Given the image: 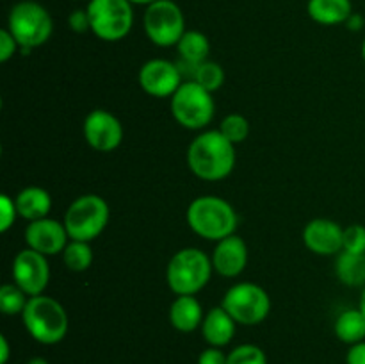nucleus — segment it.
<instances>
[{"instance_id":"f257e3e1","label":"nucleus","mask_w":365,"mask_h":364,"mask_svg":"<svg viewBox=\"0 0 365 364\" xmlns=\"http://www.w3.org/2000/svg\"><path fill=\"white\" fill-rule=\"evenodd\" d=\"M187 166L198 178L217 182L234 171L235 145L217 131H203L189 143Z\"/></svg>"},{"instance_id":"f03ea898","label":"nucleus","mask_w":365,"mask_h":364,"mask_svg":"<svg viewBox=\"0 0 365 364\" xmlns=\"http://www.w3.org/2000/svg\"><path fill=\"white\" fill-rule=\"evenodd\" d=\"M189 228L207 241H221L235 234L239 216L228 200L216 195H203L192 200L185 211Z\"/></svg>"},{"instance_id":"7ed1b4c3","label":"nucleus","mask_w":365,"mask_h":364,"mask_svg":"<svg viewBox=\"0 0 365 364\" xmlns=\"http://www.w3.org/2000/svg\"><path fill=\"white\" fill-rule=\"evenodd\" d=\"M25 330L39 345H57L63 341L70 328V320L63 303L45 293L31 296L21 313Z\"/></svg>"},{"instance_id":"20e7f679","label":"nucleus","mask_w":365,"mask_h":364,"mask_svg":"<svg viewBox=\"0 0 365 364\" xmlns=\"http://www.w3.org/2000/svg\"><path fill=\"white\" fill-rule=\"evenodd\" d=\"M214 273L212 259L203 250L187 246L171 256L166 266L168 288L177 296L198 295Z\"/></svg>"},{"instance_id":"39448f33","label":"nucleus","mask_w":365,"mask_h":364,"mask_svg":"<svg viewBox=\"0 0 365 364\" xmlns=\"http://www.w3.org/2000/svg\"><path fill=\"white\" fill-rule=\"evenodd\" d=\"M7 31L14 36L24 56L45 45L53 32V21L46 7L34 0L14 4L7 16Z\"/></svg>"},{"instance_id":"423d86ee","label":"nucleus","mask_w":365,"mask_h":364,"mask_svg":"<svg viewBox=\"0 0 365 364\" xmlns=\"http://www.w3.org/2000/svg\"><path fill=\"white\" fill-rule=\"evenodd\" d=\"M110 209L106 198L95 193L81 195L68 206L64 213V227L70 239L91 243L106 231L109 223Z\"/></svg>"},{"instance_id":"0eeeda50","label":"nucleus","mask_w":365,"mask_h":364,"mask_svg":"<svg viewBox=\"0 0 365 364\" xmlns=\"http://www.w3.org/2000/svg\"><path fill=\"white\" fill-rule=\"evenodd\" d=\"M216 113V102L212 93L203 89L195 81H184V84L171 96V116L180 127L187 131H203Z\"/></svg>"},{"instance_id":"6e6552de","label":"nucleus","mask_w":365,"mask_h":364,"mask_svg":"<svg viewBox=\"0 0 365 364\" xmlns=\"http://www.w3.org/2000/svg\"><path fill=\"white\" fill-rule=\"evenodd\" d=\"M221 307L237 321V325H259L269 316L271 296L255 282H237L230 285L221 300Z\"/></svg>"},{"instance_id":"1a4fd4ad","label":"nucleus","mask_w":365,"mask_h":364,"mask_svg":"<svg viewBox=\"0 0 365 364\" xmlns=\"http://www.w3.org/2000/svg\"><path fill=\"white\" fill-rule=\"evenodd\" d=\"M86 11L91 32L102 41H121L134 25V9L128 0H89Z\"/></svg>"},{"instance_id":"9d476101","label":"nucleus","mask_w":365,"mask_h":364,"mask_svg":"<svg viewBox=\"0 0 365 364\" xmlns=\"http://www.w3.org/2000/svg\"><path fill=\"white\" fill-rule=\"evenodd\" d=\"M143 27L153 45L160 49L177 46L185 32V16L173 0H157L146 7Z\"/></svg>"},{"instance_id":"9b49d317","label":"nucleus","mask_w":365,"mask_h":364,"mask_svg":"<svg viewBox=\"0 0 365 364\" xmlns=\"http://www.w3.org/2000/svg\"><path fill=\"white\" fill-rule=\"evenodd\" d=\"M138 82L143 91L155 98H171L184 84L178 64L168 59H150L139 68Z\"/></svg>"},{"instance_id":"f8f14e48","label":"nucleus","mask_w":365,"mask_h":364,"mask_svg":"<svg viewBox=\"0 0 365 364\" xmlns=\"http://www.w3.org/2000/svg\"><path fill=\"white\" fill-rule=\"evenodd\" d=\"M13 282L29 296L43 295L50 282L48 259L32 248H24L13 261Z\"/></svg>"},{"instance_id":"ddd939ff","label":"nucleus","mask_w":365,"mask_h":364,"mask_svg":"<svg viewBox=\"0 0 365 364\" xmlns=\"http://www.w3.org/2000/svg\"><path fill=\"white\" fill-rule=\"evenodd\" d=\"M84 139L96 152H113L123 141V125L106 109H93L82 125Z\"/></svg>"},{"instance_id":"4468645a","label":"nucleus","mask_w":365,"mask_h":364,"mask_svg":"<svg viewBox=\"0 0 365 364\" xmlns=\"http://www.w3.org/2000/svg\"><path fill=\"white\" fill-rule=\"evenodd\" d=\"M24 239L27 248L36 250L43 256H57L63 253L66 245L70 243V234H68L64 221L53 220V218H43V220L31 221L25 227Z\"/></svg>"},{"instance_id":"2eb2a0df","label":"nucleus","mask_w":365,"mask_h":364,"mask_svg":"<svg viewBox=\"0 0 365 364\" xmlns=\"http://www.w3.org/2000/svg\"><path fill=\"white\" fill-rule=\"evenodd\" d=\"M342 234L344 228L337 221L314 218L303 228V243L316 256H337L342 252Z\"/></svg>"},{"instance_id":"dca6fc26","label":"nucleus","mask_w":365,"mask_h":364,"mask_svg":"<svg viewBox=\"0 0 365 364\" xmlns=\"http://www.w3.org/2000/svg\"><path fill=\"white\" fill-rule=\"evenodd\" d=\"M210 259H212L214 271L220 277L235 278L246 270V264H248V246H246L245 239L241 236L232 234L216 243Z\"/></svg>"},{"instance_id":"f3484780","label":"nucleus","mask_w":365,"mask_h":364,"mask_svg":"<svg viewBox=\"0 0 365 364\" xmlns=\"http://www.w3.org/2000/svg\"><path fill=\"white\" fill-rule=\"evenodd\" d=\"M178 56H180V63L178 68L184 70L187 68L189 81H192L196 68L202 63L209 61L210 56V41L203 32L200 31H185L180 41L177 43Z\"/></svg>"},{"instance_id":"a211bd4d","label":"nucleus","mask_w":365,"mask_h":364,"mask_svg":"<svg viewBox=\"0 0 365 364\" xmlns=\"http://www.w3.org/2000/svg\"><path fill=\"white\" fill-rule=\"evenodd\" d=\"M235 327H237V321L223 307L217 305L209 309L200 328H202V335L207 341V345L223 348V346H227L234 339Z\"/></svg>"},{"instance_id":"6ab92c4d","label":"nucleus","mask_w":365,"mask_h":364,"mask_svg":"<svg viewBox=\"0 0 365 364\" xmlns=\"http://www.w3.org/2000/svg\"><path fill=\"white\" fill-rule=\"evenodd\" d=\"M203 307L195 295H182L171 302L170 323L175 330L191 334L198 330L203 323Z\"/></svg>"},{"instance_id":"aec40b11","label":"nucleus","mask_w":365,"mask_h":364,"mask_svg":"<svg viewBox=\"0 0 365 364\" xmlns=\"http://www.w3.org/2000/svg\"><path fill=\"white\" fill-rule=\"evenodd\" d=\"M14 202H16L18 216L27 220L29 223L48 218L50 209H52V196L46 189L39 188V186L24 188L14 196Z\"/></svg>"},{"instance_id":"412c9836","label":"nucleus","mask_w":365,"mask_h":364,"mask_svg":"<svg viewBox=\"0 0 365 364\" xmlns=\"http://www.w3.org/2000/svg\"><path fill=\"white\" fill-rule=\"evenodd\" d=\"M307 13L319 25H341L353 14L351 0H309Z\"/></svg>"},{"instance_id":"4be33fe9","label":"nucleus","mask_w":365,"mask_h":364,"mask_svg":"<svg viewBox=\"0 0 365 364\" xmlns=\"http://www.w3.org/2000/svg\"><path fill=\"white\" fill-rule=\"evenodd\" d=\"M334 330L339 341L349 346L365 341V314L360 307L342 310L335 320Z\"/></svg>"},{"instance_id":"5701e85b","label":"nucleus","mask_w":365,"mask_h":364,"mask_svg":"<svg viewBox=\"0 0 365 364\" xmlns=\"http://www.w3.org/2000/svg\"><path fill=\"white\" fill-rule=\"evenodd\" d=\"M335 275L344 285L365 288V253H351L342 250L335 259Z\"/></svg>"},{"instance_id":"b1692460","label":"nucleus","mask_w":365,"mask_h":364,"mask_svg":"<svg viewBox=\"0 0 365 364\" xmlns=\"http://www.w3.org/2000/svg\"><path fill=\"white\" fill-rule=\"evenodd\" d=\"M63 263L73 273H82L89 270L93 264V248L86 241H75L70 239L66 248L63 250Z\"/></svg>"},{"instance_id":"393cba45","label":"nucleus","mask_w":365,"mask_h":364,"mask_svg":"<svg viewBox=\"0 0 365 364\" xmlns=\"http://www.w3.org/2000/svg\"><path fill=\"white\" fill-rule=\"evenodd\" d=\"M31 296L24 291L18 284L14 282H7L0 288V310H2L6 316H18L24 313V309L27 307V302Z\"/></svg>"},{"instance_id":"a878e982","label":"nucleus","mask_w":365,"mask_h":364,"mask_svg":"<svg viewBox=\"0 0 365 364\" xmlns=\"http://www.w3.org/2000/svg\"><path fill=\"white\" fill-rule=\"evenodd\" d=\"M225 79H227V75H225L223 66L220 63H216V61H205V63H202L196 68L195 75H192V81L210 93L217 91L225 84Z\"/></svg>"},{"instance_id":"bb28decb","label":"nucleus","mask_w":365,"mask_h":364,"mask_svg":"<svg viewBox=\"0 0 365 364\" xmlns=\"http://www.w3.org/2000/svg\"><path fill=\"white\" fill-rule=\"evenodd\" d=\"M220 132L228 141H232L234 145H239V143L246 141V138L250 136V121L242 114L232 113L223 118V121L220 125Z\"/></svg>"},{"instance_id":"cd10ccee","label":"nucleus","mask_w":365,"mask_h":364,"mask_svg":"<svg viewBox=\"0 0 365 364\" xmlns=\"http://www.w3.org/2000/svg\"><path fill=\"white\" fill-rule=\"evenodd\" d=\"M227 364H267V357L260 346L245 343L228 353Z\"/></svg>"},{"instance_id":"c85d7f7f","label":"nucleus","mask_w":365,"mask_h":364,"mask_svg":"<svg viewBox=\"0 0 365 364\" xmlns=\"http://www.w3.org/2000/svg\"><path fill=\"white\" fill-rule=\"evenodd\" d=\"M342 250L351 253H365V227L360 223L348 225L342 234Z\"/></svg>"},{"instance_id":"c756f323","label":"nucleus","mask_w":365,"mask_h":364,"mask_svg":"<svg viewBox=\"0 0 365 364\" xmlns=\"http://www.w3.org/2000/svg\"><path fill=\"white\" fill-rule=\"evenodd\" d=\"M18 218V209L14 198L4 193L0 196V232H7Z\"/></svg>"},{"instance_id":"7c9ffc66","label":"nucleus","mask_w":365,"mask_h":364,"mask_svg":"<svg viewBox=\"0 0 365 364\" xmlns=\"http://www.w3.org/2000/svg\"><path fill=\"white\" fill-rule=\"evenodd\" d=\"M20 50V45L7 29L0 31V63H7Z\"/></svg>"},{"instance_id":"2f4dec72","label":"nucleus","mask_w":365,"mask_h":364,"mask_svg":"<svg viewBox=\"0 0 365 364\" xmlns=\"http://www.w3.org/2000/svg\"><path fill=\"white\" fill-rule=\"evenodd\" d=\"M68 25L73 32L77 34H84V32L91 31V25H89V16L86 9H77L68 16Z\"/></svg>"},{"instance_id":"473e14b6","label":"nucleus","mask_w":365,"mask_h":364,"mask_svg":"<svg viewBox=\"0 0 365 364\" xmlns=\"http://www.w3.org/2000/svg\"><path fill=\"white\" fill-rule=\"evenodd\" d=\"M228 355L221 348L209 346L198 357V364H227Z\"/></svg>"},{"instance_id":"72a5a7b5","label":"nucleus","mask_w":365,"mask_h":364,"mask_svg":"<svg viewBox=\"0 0 365 364\" xmlns=\"http://www.w3.org/2000/svg\"><path fill=\"white\" fill-rule=\"evenodd\" d=\"M346 364H365V341L349 346L346 353Z\"/></svg>"},{"instance_id":"f704fd0d","label":"nucleus","mask_w":365,"mask_h":364,"mask_svg":"<svg viewBox=\"0 0 365 364\" xmlns=\"http://www.w3.org/2000/svg\"><path fill=\"white\" fill-rule=\"evenodd\" d=\"M11 355L9 341H7L6 335H0V364H7Z\"/></svg>"},{"instance_id":"c9c22d12","label":"nucleus","mask_w":365,"mask_h":364,"mask_svg":"<svg viewBox=\"0 0 365 364\" xmlns=\"http://www.w3.org/2000/svg\"><path fill=\"white\" fill-rule=\"evenodd\" d=\"M346 25H348L349 31H360V29L364 27V18L360 16V14L353 13L351 16L348 18V21H346Z\"/></svg>"},{"instance_id":"e433bc0d","label":"nucleus","mask_w":365,"mask_h":364,"mask_svg":"<svg viewBox=\"0 0 365 364\" xmlns=\"http://www.w3.org/2000/svg\"><path fill=\"white\" fill-rule=\"evenodd\" d=\"M128 2H130L132 6H146V7H148L150 4L157 2V0H128Z\"/></svg>"},{"instance_id":"4c0bfd02","label":"nucleus","mask_w":365,"mask_h":364,"mask_svg":"<svg viewBox=\"0 0 365 364\" xmlns=\"http://www.w3.org/2000/svg\"><path fill=\"white\" fill-rule=\"evenodd\" d=\"M27 364H48V360L45 357H32V359H29Z\"/></svg>"},{"instance_id":"58836bf2","label":"nucleus","mask_w":365,"mask_h":364,"mask_svg":"<svg viewBox=\"0 0 365 364\" xmlns=\"http://www.w3.org/2000/svg\"><path fill=\"white\" fill-rule=\"evenodd\" d=\"M359 307L360 310L365 314V288L362 289V295H360V302H359Z\"/></svg>"},{"instance_id":"ea45409f","label":"nucleus","mask_w":365,"mask_h":364,"mask_svg":"<svg viewBox=\"0 0 365 364\" xmlns=\"http://www.w3.org/2000/svg\"><path fill=\"white\" fill-rule=\"evenodd\" d=\"M362 59H364V63H365V39H364V43H362Z\"/></svg>"},{"instance_id":"a19ab883","label":"nucleus","mask_w":365,"mask_h":364,"mask_svg":"<svg viewBox=\"0 0 365 364\" xmlns=\"http://www.w3.org/2000/svg\"><path fill=\"white\" fill-rule=\"evenodd\" d=\"M88 2H89V0H88Z\"/></svg>"}]
</instances>
